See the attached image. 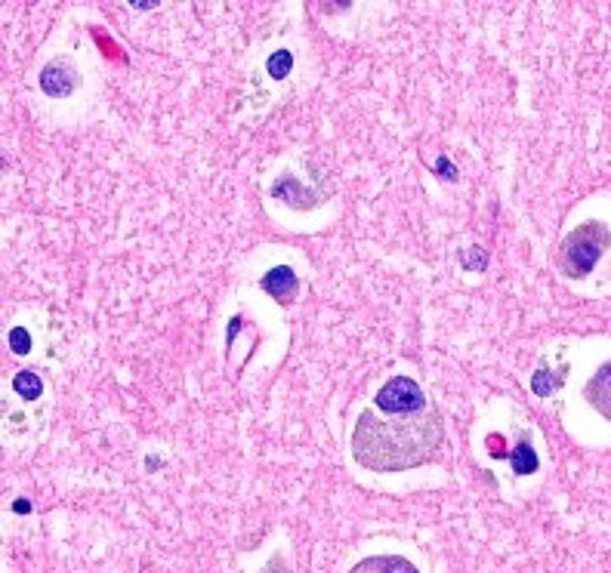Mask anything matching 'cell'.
<instances>
[{
	"label": "cell",
	"mask_w": 611,
	"mask_h": 573,
	"mask_svg": "<svg viewBox=\"0 0 611 573\" xmlns=\"http://www.w3.org/2000/svg\"><path fill=\"white\" fill-rule=\"evenodd\" d=\"M349 573H417L411 561L398 558V555H377V558H365L355 564Z\"/></svg>",
	"instance_id": "7"
},
{
	"label": "cell",
	"mask_w": 611,
	"mask_h": 573,
	"mask_svg": "<svg viewBox=\"0 0 611 573\" xmlns=\"http://www.w3.org/2000/svg\"><path fill=\"white\" fill-rule=\"evenodd\" d=\"M611 244V235L602 222H586V226L575 228L562 241L559 253H556V265L565 277H584L593 272V265L599 262L602 250Z\"/></svg>",
	"instance_id": "2"
},
{
	"label": "cell",
	"mask_w": 611,
	"mask_h": 573,
	"mask_svg": "<svg viewBox=\"0 0 611 573\" xmlns=\"http://www.w3.org/2000/svg\"><path fill=\"white\" fill-rule=\"evenodd\" d=\"M377 407L383 413L405 416V413H420L427 407V394L414 382L411 376H392L389 382L377 392Z\"/></svg>",
	"instance_id": "3"
},
{
	"label": "cell",
	"mask_w": 611,
	"mask_h": 573,
	"mask_svg": "<svg viewBox=\"0 0 611 573\" xmlns=\"http://www.w3.org/2000/svg\"><path fill=\"white\" fill-rule=\"evenodd\" d=\"M272 195L278 198V200H284V204H290V207H297V210H303V207H312L315 200L309 198V191L300 185L297 179H290V176H284L281 182L272 188Z\"/></svg>",
	"instance_id": "8"
},
{
	"label": "cell",
	"mask_w": 611,
	"mask_h": 573,
	"mask_svg": "<svg viewBox=\"0 0 611 573\" xmlns=\"http://www.w3.org/2000/svg\"><path fill=\"white\" fill-rule=\"evenodd\" d=\"M290 68H293V56L290 53H275L272 59H269V74L275 77V81H281V77H288L290 74Z\"/></svg>",
	"instance_id": "11"
},
{
	"label": "cell",
	"mask_w": 611,
	"mask_h": 573,
	"mask_svg": "<svg viewBox=\"0 0 611 573\" xmlns=\"http://www.w3.org/2000/svg\"><path fill=\"white\" fill-rule=\"evenodd\" d=\"M41 87H43V92H50V96H68V92H74V87H77L74 65L65 59L50 62L41 71Z\"/></svg>",
	"instance_id": "4"
},
{
	"label": "cell",
	"mask_w": 611,
	"mask_h": 573,
	"mask_svg": "<svg viewBox=\"0 0 611 573\" xmlns=\"http://www.w3.org/2000/svg\"><path fill=\"white\" fill-rule=\"evenodd\" d=\"M442 441V420L436 410L383 420L365 410L352 429V456L370 471H405L432 460Z\"/></svg>",
	"instance_id": "1"
},
{
	"label": "cell",
	"mask_w": 611,
	"mask_h": 573,
	"mask_svg": "<svg viewBox=\"0 0 611 573\" xmlns=\"http://www.w3.org/2000/svg\"><path fill=\"white\" fill-rule=\"evenodd\" d=\"M13 392L19 394V398H25V401H37L41 398V392H43V382H41V376L37 373L22 370V373L13 376Z\"/></svg>",
	"instance_id": "9"
},
{
	"label": "cell",
	"mask_w": 611,
	"mask_h": 573,
	"mask_svg": "<svg viewBox=\"0 0 611 573\" xmlns=\"http://www.w3.org/2000/svg\"><path fill=\"white\" fill-rule=\"evenodd\" d=\"M546 376H550L546 370H537L535 379H531V385H535V392L540 394V398H544V394H550V392L556 389V379H546Z\"/></svg>",
	"instance_id": "13"
},
{
	"label": "cell",
	"mask_w": 611,
	"mask_h": 573,
	"mask_svg": "<svg viewBox=\"0 0 611 573\" xmlns=\"http://www.w3.org/2000/svg\"><path fill=\"white\" fill-rule=\"evenodd\" d=\"M10 348L15 354H28L31 352V336L25 327H13L10 330Z\"/></svg>",
	"instance_id": "12"
},
{
	"label": "cell",
	"mask_w": 611,
	"mask_h": 573,
	"mask_svg": "<svg viewBox=\"0 0 611 573\" xmlns=\"http://www.w3.org/2000/svg\"><path fill=\"white\" fill-rule=\"evenodd\" d=\"M262 290L269 293L272 299H278V302H293L297 299V290H300V277H297V272H293L290 265H278V268H272L266 277H262Z\"/></svg>",
	"instance_id": "5"
},
{
	"label": "cell",
	"mask_w": 611,
	"mask_h": 573,
	"mask_svg": "<svg viewBox=\"0 0 611 573\" xmlns=\"http://www.w3.org/2000/svg\"><path fill=\"white\" fill-rule=\"evenodd\" d=\"M584 394H586V401L605 416V420H611V361L602 364V367L596 370V376L586 382Z\"/></svg>",
	"instance_id": "6"
},
{
	"label": "cell",
	"mask_w": 611,
	"mask_h": 573,
	"mask_svg": "<svg viewBox=\"0 0 611 573\" xmlns=\"http://www.w3.org/2000/svg\"><path fill=\"white\" fill-rule=\"evenodd\" d=\"M509 462H513V471L516 475H531V471H537V453L531 450V444L528 441H522L519 447H516V453L509 456Z\"/></svg>",
	"instance_id": "10"
}]
</instances>
